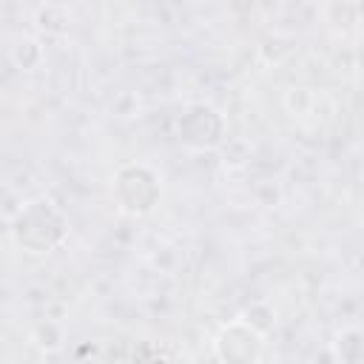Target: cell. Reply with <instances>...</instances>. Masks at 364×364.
Instances as JSON below:
<instances>
[]
</instances>
